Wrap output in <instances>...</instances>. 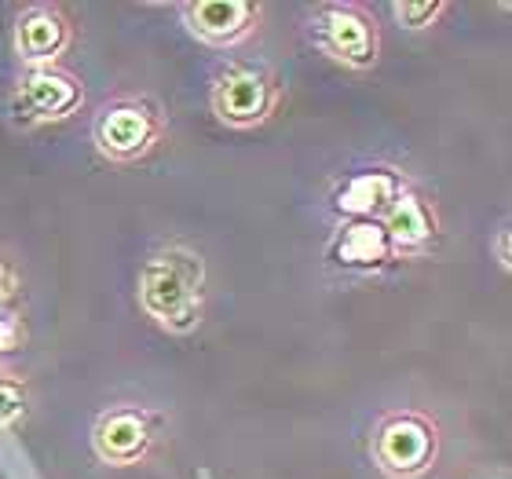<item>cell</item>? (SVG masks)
Listing matches in <instances>:
<instances>
[{"mask_svg": "<svg viewBox=\"0 0 512 479\" xmlns=\"http://www.w3.org/2000/svg\"><path fill=\"white\" fill-rule=\"evenodd\" d=\"M202 260L183 249H169L150 260L139 275V300L147 315L161 319L169 330H191L202 315Z\"/></svg>", "mask_w": 512, "mask_h": 479, "instance_id": "obj_1", "label": "cell"}, {"mask_svg": "<svg viewBox=\"0 0 512 479\" xmlns=\"http://www.w3.org/2000/svg\"><path fill=\"white\" fill-rule=\"evenodd\" d=\"M377 461L392 476H414L432 461L436 454V436L421 417H392L377 432Z\"/></svg>", "mask_w": 512, "mask_h": 479, "instance_id": "obj_2", "label": "cell"}, {"mask_svg": "<svg viewBox=\"0 0 512 479\" xmlns=\"http://www.w3.org/2000/svg\"><path fill=\"white\" fill-rule=\"evenodd\" d=\"M315 41L348 66H370L377 59L374 26L355 8H322L315 19Z\"/></svg>", "mask_w": 512, "mask_h": 479, "instance_id": "obj_3", "label": "cell"}, {"mask_svg": "<svg viewBox=\"0 0 512 479\" xmlns=\"http://www.w3.org/2000/svg\"><path fill=\"white\" fill-rule=\"evenodd\" d=\"M154 118L139 103H121V107H110L96 125V143L107 150L110 158H136L154 143Z\"/></svg>", "mask_w": 512, "mask_h": 479, "instance_id": "obj_4", "label": "cell"}, {"mask_svg": "<svg viewBox=\"0 0 512 479\" xmlns=\"http://www.w3.org/2000/svg\"><path fill=\"white\" fill-rule=\"evenodd\" d=\"M81 103V88L74 77L59 74V70H33L19 88L15 107L33 121H52L66 118L70 110Z\"/></svg>", "mask_w": 512, "mask_h": 479, "instance_id": "obj_5", "label": "cell"}, {"mask_svg": "<svg viewBox=\"0 0 512 479\" xmlns=\"http://www.w3.org/2000/svg\"><path fill=\"white\" fill-rule=\"evenodd\" d=\"M216 114L231 125H253L271 107V85L253 70H231V74L216 85Z\"/></svg>", "mask_w": 512, "mask_h": 479, "instance_id": "obj_6", "label": "cell"}, {"mask_svg": "<svg viewBox=\"0 0 512 479\" xmlns=\"http://www.w3.org/2000/svg\"><path fill=\"white\" fill-rule=\"evenodd\" d=\"M403 194V183L395 172H359L337 191V209L348 213L352 220H377V213L384 216V209Z\"/></svg>", "mask_w": 512, "mask_h": 479, "instance_id": "obj_7", "label": "cell"}, {"mask_svg": "<svg viewBox=\"0 0 512 479\" xmlns=\"http://www.w3.org/2000/svg\"><path fill=\"white\" fill-rule=\"evenodd\" d=\"M147 443V421L136 410H114L96 428V454L103 461H110V465H128V461L143 458Z\"/></svg>", "mask_w": 512, "mask_h": 479, "instance_id": "obj_8", "label": "cell"}, {"mask_svg": "<svg viewBox=\"0 0 512 479\" xmlns=\"http://www.w3.org/2000/svg\"><path fill=\"white\" fill-rule=\"evenodd\" d=\"M388 253H392V242L384 235L381 220H352L333 242V260L341 267H355V271L381 267Z\"/></svg>", "mask_w": 512, "mask_h": 479, "instance_id": "obj_9", "label": "cell"}, {"mask_svg": "<svg viewBox=\"0 0 512 479\" xmlns=\"http://www.w3.org/2000/svg\"><path fill=\"white\" fill-rule=\"evenodd\" d=\"M187 15H191V26L198 37L224 44L249 30L253 4L249 0H198V4L187 8Z\"/></svg>", "mask_w": 512, "mask_h": 479, "instance_id": "obj_10", "label": "cell"}, {"mask_svg": "<svg viewBox=\"0 0 512 479\" xmlns=\"http://www.w3.org/2000/svg\"><path fill=\"white\" fill-rule=\"evenodd\" d=\"M66 44V22L52 8H30L19 19V52L30 63L55 59Z\"/></svg>", "mask_w": 512, "mask_h": 479, "instance_id": "obj_11", "label": "cell"}, {"mask_svg": "<svg viewBox=\"0 0 512 479\" xmlns=\"http://www.w3.org/2000/svg\"><path fill=\"white\" fill-rule=\"evenodd\" d=\"M384 235L399 249H421L432 238V216H428L425 202H417L414 194H399L388 209H384Z\"/></svg>", "mask_w": 512, "mask_h": 479, "instance_id": "obj_12", "label": "cell"}, {"mask_svg": "<svg viewBox=\"0 0 512 479\" xmlns=\"http://www.w3.org/2000/svg\"><path fill=\"white\" fill-rule=\"evenodd\" d=\"M439 11H443V4H432V0H425V4H395V19L406 22L410 30H425V26H432Z\"/></svg>", "mask_w": 512, "mask_h": 479, "instance_id": "obj_13", "label": "cell"}, {"mask_svg": "<svg viewBox=\"0 0 512 479\" xmlns=\"http://www.w3.org/2000/svg\"><path fill=\"white\" fill-rule=\"evenodd\" d=\"M22 406H26V395H22L19 384L0 381V425L15 421V417L22 414Z\"/></svg>", "mask_w": 512, "mask_h": 479, "instance_id": "obj_14", "label": "cell"}, {"mask_svg": "<svg viewBox=\"0 0 512 479\" xmlns=\"http://www.w3.org/2000/svg\"><path fill=\"white\" fill-rule=\"evenodd\" d=\"M19 348V322L0 315V352H15Z\"/></svg>", "mask_w": 512, "mask_h": 479, "instance_id": "obj_15", "label": "cell"}, {"mask_svg": "<svg viewBox=\"0 0 512 479\" xmlns=\"http://www.w3.org/2000/svg\"><path fill=\"white\" fill-rule=\"evenodd\" d=\"M11 293H15V275H11V267L0 260V304H4Z\"/></svg>", "mask_w": 512, "mask_h": 479, "instance_id": "obj_16", "label": "cell"}, {"mask_svg": "<svg viewBox=\"0 0 512 479\" xmlns=\"http://www.w3.org/2000/svg\"><path fill=\"white\" fill-rule=\"evenodd\" d=\"M498 256H502V264L509 267V235H502V242H498Z\"/></svg>", "mask_w": 512, "mask_h": 479, "instance_id": "obj_17", "label": "cell"}]
</instances>
